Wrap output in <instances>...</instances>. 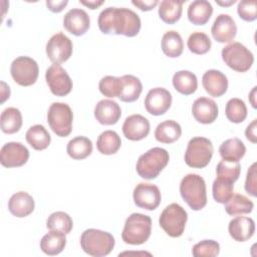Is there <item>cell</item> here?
Instances as JSON below:
<instances>
[{
	"label": "cell",
	"mask_w": 257,
	"mask_h": 257,
	"mask_svg": "<svg viewBox=\"0 0 257 257\" xmlns=\"http://www.w3.org/2000/svg\"><path fill=\"white\" fill-rule=\"evenodd\" d=\"M99 30L104 34L136 36L141 30V18L128 8L107 7L103 9L97 19Z\"/></svg>",
	"instance_id": "cell-1"
},
{
	"label": "cell",
	"mask_w": 257,
	"mask_h": 257,
	"mask_svg": "<svg viewBox=\"0 0 257 257\" xmlns=\"http://www.w3.org/2000/svg\"><path fill=\"white\" fill-rule=\"evenodd\" d=\"M180 194L194 211L202 210L207 204L206 183L198 174H188L182 179Z\"/></svg>",
	"instance_id": "cell-2"
},
{
	"label": "cell",
	"mask_w": 257,
	"mask_h": 257,
	"mask_svg": "<svg viewBox=\"0 0 257 257\" xmlns=\"http://www.w3.org/2000/svg\"><path fill=\"white\" fill-rule=\"evenodd\" d=\"M169 161L170 156L168 151L163 148L155 147L140 156L136 170L141 178L145 180H153L160 175L168 165Z\"/></svg>",
	"instance_id": "cell-3"
},
{
	"label": "cell",
	"mask_w": 257,
	"mask_h": 257,
	"mask_svg": "<svg viewBox=\"0 0 257 257\" xmlns=\"http://www.w3.org/2000/svg\"><path fill=\"white\" fill-rule=\"evenodd\" d=\"M151 233V217L141 213H133L124 222L121 232V239L124 243L130 245H141L148 241Z\"/></svg>",
	"instance_id": "cell-4"
},
{
	"label": "cell",
	"mask_w": 257,
	"mask_h": 257,
	"mask_svg": "<svg viewBox=\"0 0 257 257\" xmlns=\"http://www.w3.org/2000/svg\"><path fill=\"white\" fill-rule=\"evenodd\" d=\"M114 244V238L110 233L98 229H87L80 236L81 249L93 257L108 255L112 251Z\"/></svg>",
	"instance_id": "cell-5"
},
{
	"label": "cell",
	"mask_w": 257,
	"mask_h": 257,
	"mask_svg": "<svg viewBox=\"0 0 257 257\" xmlns=\"http://www.w3.org/2000/svg\"><path fill=\"white\" fill-rule=\"evenodd\" d=\"M214 153L212 142L203 137H195L188 143L185 152V163L195 169L205 168L211 161Z\"/></svg>",
	"instance_id": "cell-6"
},
{
	"label": "cell",
	"mask_w": 257,
	"mask_h": 257,
	"mask_svg": "<svg viewBox=\"0 0 257 257\" xmlns=\"http://www.w3.org/2000/svg\"><path fill=\"white\" fill-rule=\"evenodd\" d=\"M187 220V211L179 204L172 203L161 213L159 224L170 237L177 238L183 235Z\"/></svg>",
	"instance_id": "cell-7"
},
{
	"label": "cell",
	"mask_w": 257,
	"mask_h": 257,
	"mask_svg": "<svg viewBox=\"0 0 257 257\" xmlns=\"http://www.w3.org/2000/svg\"><path fill=\"white\" fill-rule=\"evenodd\" d=\"M73 113L64 102H53L47 111V121L52 132L58 137H67L72 131Z\"/></svg>",
	"instance_id": "cell-8"
},
{
	"label": "cell",
	"mask_w": 257,
	"mask_h": 257,
	"mask_svg": "<svg viewBox=\"0 0 257 257\" xmlns=\"http://www.w3.org/2000/svg\"><path fill=\"white\" fill-rule=\"evenodd\" d=\"M222 59L230 68L238 72L249 70L254 62L253 53L242 43L232 42L221 51Z\"/></svg>",
	"instance_id": "cell-9"
},
{
	"label": "cell",
	"mask_w": 257,
	"mask_h": 257,
	"mask_svg": "<svg viewBox=\"0 0 257 257\" xmlns=\"http://www.w3.org/2000/svg\"><path fill=\"white\" fill-rule=\"evenodd\" d=\"M10 73L16 83L21 86H29L36 82L39 74V67L33 58L19 56L12 61Z\"/></svg>",
	"instance_id": "cell-10"
},
{
	"label": "cell",
	"mask_w": 257,
	"mask_h": 257,
	"mask_svg": "<svg viewBox=\"0 0 257 257\" xmlns=\"http://www.w3.org/2000/svg\"><path fill=\"white\" fill-rule=\"evenodd\" d=\"M72 48V41L62 32H58L47 41L46 54L53 64H60L71 56Z\"/></svg>",
	"instance_id": "cell-11"
},
{
	"label": "cell",
	"mask_w": 257,
	"mask_h": 257,
	"mask_svg": "<svg viewBox=\"0 0 257 257\" xmlns=\"http://www.w3.org/2000/svg\"><path fill=\"white\" fill-rule=\"evenodd\" d=\"M45 79L50 91L56 96H65L72 89V80L59 64H52L45 72Z\"/></svg>",
	"instance_id": "cell-12"
},
{
	"label": "cell",
	"mask_w": 257,
	"mask_h": 257,
	"mask_svg": "<svg viewBox=\"0 0 257 257\" xmlns=\"http://www.w3.org/2000/svg\"><path fill=\"white\" fill-rule=\"evenodd\" d=\"M29 159L28 149L21 143H6L0 151V163L5 168H17L25 165Z\"/></svg>",
	"instance_id": "cell-13"
},
{
	"label": "cell",
	"mask_w": 257,
	"mask_h": 257,
	"mask_svg": "<svg viewBox=\"0 0 257 257\" xmlns=\"http://www.w3.org/2000/svg\"><path fill=\"white\" fill-rule=\"evenodd\" d=\"M135 204L143 209L153 211L161 203L162 196L159 188L154 184L140 183L136 186L133 193Z\"/></svg>",
	"instance_id": "cell-14"
},
{
	"label": "cell",
	"mask_w": 257,
	"mask_h": 257,
	"mask_svg": "<svg viewBox=\"0 0 257 257\" xmlns=\"http://www.w3.org/2000/svg\"><path fill=\"white\" fill-rule=\"evenodd\" d=\"M172 104V94L164 87H155L149 90L145 98V107L153 115H162Z\"/></svg>",
	"instance_id": "cell-15"
},
{
	"label": "cell",
	"mask_w": 257,
	"mask_h": 257,
	"mask_svg": "<svg viewBox=\"0 0 257 257\" xmlns=\"http://www.w3.org/2000/svg\"><path fill=\"white\" fill-rule=\"evenodd\" d=\"M63 26L71 34L80 36L86 33L90 26L88 14L79 8H72L67 11L63 17Z\"/></svg>",
	"instance_id": "cell-16"
},
{
	"label": "cell",
	"mask_w": 257,
	"mask_h": 257,
	"mask_svg": "<svg viewBox=\"0 0 257 257\" xmlns=\"http://www.w3.org/2000/svg\"><path fill=\"white\" fill-rule=\"evenodd\" d=\"M211 33L213 38L220 43L230 42L237 34V26L230 15L220 14L216 17L212 25Z\"/></svg>",
	"instance_id": "cell-17"
},
{
	"label": "cell",
	"mask_w": 257,
	"mask_h": 257,
	"mask_svg": "<svg viewBox=\"0 0 257 257\" xmlns=\"http://www.w3.org/2000/svg\"><path fill=\"white\" fill-rule=\"evenodd\" d=\"M150 121L142 114L127 116L122 124L123 136L130 141H141L150 133Z\"/></svg>",
	"instance_id": "cell-18"
},
{
	"label": "cell",
	"mask_w": 257,
	"mask_h": 257,
	"mask_svg": "<svg viewBox=\"0 0 257 257\" xmlns=\"http://www.w3.org/2000/svg\"><path fill=\"white\" fill-rule=\"evenodd\" d=\"M218 105L209 97H199L192 105V113L198 122L209 124L214 122L218 116Z\"/></svg>",
	"instance_id": "cell-19"
},
{
	"label": "cell",
	"mask_w": 257,
	"mask_h": 257,
	"mask_svg": "<svg viewBox=\"0 0 257 257\" xmlns=\"http://www.w3.org/2000/svg\"><path fill=\"white\" fill-rule=\"evenodd\" d=\"M121 109L118 103L111 99H101L94 106V117L104 125H111L118 121Z\"/></svg>",
	"instance_id": "cell-20"
},
{
	"label": "cell",
	"mask_w": 257,
	"mask_h": 257,
	"mask_svg": "<svg viewBox=\"0 0 257 257\" xmlns=\"http://www.w3.org/2000/svg\"><path fill=\"white\" fill-rule=\"evenodd\" d=\"M202 83L205 90L214 97L222 96L228 89L227 76L217 69L207 70L202 76Z\"/></svg>",
	"instance_id": "cell-21"
},
{
	"label": "cell",
	"mask_w": 257,
	"mask_h": 257,
	"mask_svg": "<svg viewBox=\"0 0 257 257\" xmlns=\"http://www.w3.org/2000/svg\"><path fill=\"white\" fill-rule=\"evenodd\" d=\"M228 231L235 241L245 242L253 236L255 232V222L252 218L238 216L230 221Z\"/></svg>",
	"instance_id": "cell-22"
},
{
	"label": "cell",
	"mask_w": 257,
	"mask_h": 257,
	"mask_svg": "<svg viewBox=\"0 0 257 257\" xmlns=\"http://www.w3.org/2000/svg\"><path fill=\"white\" fill-rule=\"evenodd\" d=\"M35 207L34 200L27 192L20 191L13 194L8 201L9 212L18 218H24L30 215Z\"/></svg>",
	"instance_id": "cell-23"
},
{
	"label": "cell",
	"mask_w": 257,
	"mask_h": 257,
	"mask_svg": "<svg viewBox=\"0 0 257 257\" xmlns=\"http://www.w3.org/2000/svg\"><path fill=\"white\" fill-rule=\"evenodd\" d=\"M143 90L141 80L132 74H125L120 77V90L118 98L123 102L136 101Z\"/></svg>",
	"instance_id": "cell-24"
},
{
	"label": "cell",
	"mask_w": 257,
	"mask_h": 257,
	"mask_svg": "<svg viewBox=\"0 0 257 257\" xmlns=\"http://www.w3.org/2000/svg\"><path fill=\"white\" fill-rule=\"evenodd\" d=\"M188 19L195 25L206 24L213 14V7L207 0H196L188 7Z\"/></svg>",
	"instance_id": "cell-25"
},
{
	"label": "cell",
	"mask_w": 257,
	"mask_h": 257,
	"mask_svg": "<svg viewBox=\"0 0 257 257\" xmlns=\"http://www.w3.org/2000/svg\"><path fill=\"white\" fill-rule=\"evenodd\" d=\"M245 153L246 147L238 138L226 140L219 147V154L222 160L231 163L239 162L244 157Z\"/></svg>",
	"instance_id": "cell-26"
},
{
	"label": "cell",
	"mask_w": 257,
	"mask_h": 257,
	"mask_svg": "<svg viewBox=\"0 0 257 257\" xmlns=\"http://www.w3.org/2000/svg\"><path fill=\"white\" fill-rule=\"evenodd\" d=\"M182 127L176 120L168 119L159 123L155 130V138L162 144H172L180 139Z\"/></svg>",
	"instance_id": "cell-27"
},
{
	"label": "cell",
	"mask_w": 257,
	"mask_h": 257,
	"mask_svg": "<svg viewBox=\"0 0 257 257\" xmlns=\"http://www.w3.org/2000/svg\"><path fill=\"white\" fill-rule=\"evenodd\" d=\"M173 85L184 95L193 94L198 88L197 76L189 70H180L173 75Z\"/></svg>",
	"instance_id": "cell-28"
},
{
	"label": "cell",
	"mask_w": 257,
	"mask_h": 257,
	"mask_svg": "<svg viewBox=\"0 0 257 257\" xmlns=\"http://www.w3.org/2000/svg\"><path fill=\"white\" fill-rule=\"evenodd\" d=\"M65 245V234L56 231H50L40 240V249L42 252L50 256L59 254L64 249Z\"/></svg>",
	"instance_id": "cell-29"
},
{
	"label": "cell",
	"mask_w": 257,
	"mask_h": 257,
	"mask_svg": "<svg viewBox=\"0 0 257 257\" xmlns=\"http://www.w3.org/2000/svg\"><path fill=\"white\" fill-rule=\"evenodd\" d=\"M26 142L36 151H42L48 148L51 137L42 124H34L28 128L25 135Z\"/></svg>",
	"instance_id": "cell-30"
},
{
	"label": "cell",
	"mask_w": 257,
	"mask_h": 257,
	"mask_svg": "<svg viewBox=\"0 0 257 257\" xmlns=\"http://www.w3.org/2000/svg\"><path fill=\"white\" fill-rule=\"evenodd\" d=\"M92 142L83 136H78L70 140L66 147V152L73 160H83L92 153Z\"/></svg>",
	"instance_id": "cell-31"
},
{
	"label": "cell",
	"mask_w": 257,
	"mask_h": 257,
	"mask_svg": "<svg viewBox=\"0 0 257 257\" xmlns=\"http://www.w3.org/2000/svg\"><path fill=\"white\" fill-rule=\"evenodd\" d=\"M1 130L4 134L12 135L17 133L22 126V114L16 107L5 108L0 116Z\"/></svg>",
	"instance_id": "cell-32"
},
{
	"label": "cell",
	"mask_w": 257,
	"mask_h": 257,
	"mask_svg": "<svg viewBox=\"0 0 257 257\" xmlns=\"http://www.w3.org/2000/svg\"><path fill=\"white\" fill-rule=\"evenodd\" d=\"M184 1L164 0L159 5V16L168 24H174L180 20L183 12Z\"/></svg>",
	"instance_id": "cell-33"
},
{
	"label": "cell",
	"mask_w": 257,
	"mask_h": 257,
	"mask_svg": "<svg viewBox=\"0 0 257 257\" xmlns=\"http://www.w3.org/2000/svg\"><path fill=\"white\" fill-rule=\"evenodd\" d=\"M121 145V140L119 136L114 131H104L101 133L96 141V148L98 152L102 155H113L115 154Z\"/></svg>",
	"instance_id": "cell-34"
},
{
	"label": "cell",
	"mask_w": 257,
	"mask_h": 257,
	"mask_svg": "<svg viewBox=\"0 0 257 257\" xmlns=\"http://www.w3.org/2000/svg\"><path fill=\"white\" fill-rule=\"evenodd\" d=\"M184 43L179 32L175 30L167 31L162 38L163 52L172 58L179 57L183 53Z\"/></svg>",
	"instance_id": "cell-35"
},
{
	"label": "cell",
	"mask_w": 257,
	"mask_h": 257,
	"mask_svg": "<svg viewBox=\"0 0 257 257\" xmlns=\"http://www.w3.org/2000/svg\"><path fill=\"white\" fill-rule=\"evenodd\" d=\"M253 208V202L241 194H233L225 203V211L231 216L251 213Z\"/></svg>",
	"instance_id": "cell-36"
},
{
	"label": "cell",
	"mask_w": 257,
	"mask_h": 257,
	"mask_svg": "<svg viewBox=\"0 0 257 257\" xmlns=\"http://www.w3.org/2000/svg\"><path fill=\"white\" fill-rule=\"evenodd\" d=\"M46 227L50 231H56L66 235L72 230L73 222L67 213L57 211L49 215L46 220Z\"/></svg>",
	"instance_id": "cell-37"
},
{
	"label": "cell",
	"mask_w": 257,
	"mask_h": 257,
	"mask_svg": "<svg viewBox=\"0 0 257 257\" xmlns=\"http://www.w3.org/2000/svg\"><path fill=\"white\" fill-rule=\"evenodd\" d=\"M225 113L227 118L234 123H240L247 117V107L245 102L237 97L231 98L226 103Z\"/></svg>",
	"instance_id": "cell-38"
},
{
	"label": "cell",
	"mask_w": 257,
	"mask_h": 257,
	"mask_svg": "<svg viewBox=\"0 0 257 257\" xmlns=\"http://www.w3.org/2000/svg\"><path fill=\"white\" fill-rule=\"evenodd\" d=\"M187 45L191 52L198 55H202L210 50L212 42L206 33L196 31L189 36Z\"/></svg>",
	"instance_id": "cell-39"
},
{
	"label": "cell",
	"mask_w": 257,
	"mask_h": 257,
	"mask_svg": "<svg viewBox=\"0 0 257 257\" xmlns=\"http://www.w3.org/2000/svg\"><path fill=\"white\" fill-rule=\"evenodd\" d=\"M234 191V183L216 178L213 182L212 186V193L213 198L216 202L220 204H225L233 195Z\"/></svg>",
	"instance_id": "cell-40"
},
{
	"label": "cell",
	"mask_w": 257,
	"mask_h": 257,
	"mask_svg": "<svg viewBox=\"0 0 257 257\" xmlns=\"http://www.w3.org/2000/svg\"><path fill=\"white\" fill-rule=\"evenodd\" d=\"M241 172V165L239 162L237 163H231L227 161H220L216 168L217 178L223 179L232 183H235L240 176Z\"/></svg>",
	"instance_id": "cell-41"
},
{
	"label": "cell",
	"mask_w": 257,
	"mask_h": 257,
	"mask_svg": "<svg viewBox=\"0 0 257 257\" xmlns=\"http://www.w3.org/2000/svg\"><path fill=\"white\" fill-rule=\"evenodd\" d=\"M195 257H215L220 253V245L215 240H203L193 246Z\"/></svg>",
	"instance_id": "cell-42"
},
{
	"label": "cell",
	"mask_w": 257,
	"mask_h": 257,
	"mask_svg": "<svg viewBox=\"0 0 257 257\" xmlns=\"http://www.w3.org/2000/svg\"><path fill=\"white\" fill-rule=\"evenodd\" d=\"M99 91L107 97H117L120 90V77L106 75L99 80Z\"/></svg>",
	"instance_id": "cell-43"
},
{
	"label": "cell",
	"mask_w": 257,
	"mask_h": 257,
	"mask_svg": "<svg viewBox=\"0 0 257 257\" xmlns=\"http://www.w3.org/2000/svg\"><path fill=\"white\" fill-rule=\"evenodd\" d=\"M238 15L247 22H252L257 18V3L254 0H243L238 3Z\"/></svg>",
	"instance_id": "cell-44"
},
{
	"label": "cell",
	"mask_w": 257,
	"mask_h": 257,
	"mask_svg": "<svg viewBox=\"0 0 257 257\" xmlns=\"http://www.w3.org/2000/svg\"><path fill=\"white\" fill-rule=\"evenodd\" d=\"M256 185H257V181H256V163H253L247 171V176H246V180H245V191L249 195H251L253 197H256L257 196Z\"/></svg>",
	"instance_id": "cell-45"
},
{
	"label": "cell",
	"mask_w": 257,
	"mask_h": 257,
	"mask_svg": "<svg viewBox=\"0 0 257 257\" xmlns=\"http://www.w3.org/2000/svg\"><path fill=\"white\" fill-rule=\"evenodd\" d=\"M256 131H257V119H253L252 122L250 124H248V126L245 130V136L246 138L253 144H256L257 142V135H256Z\"/></svg>",
	"instance_id": "cell-46"
},
{
	"label": "cell",
	"mask_w": 257,
	"mask_h": 257,
	"mask_svg": "<svg viewBox=\"0 0 257 257\" xmlns=\"http://www.w3.org/2000/svg\"><path fill=\"white\" fill-rule=\"evenodd\" d=\"M132 3L135 6H137L139 9H141L142 11H150L158 5L159 1L158 0H151V1H139V0L136 1V0H134V1H132Z\"/></svg>",
	"instance_id": "cell-47"
},
{
	"label": "cell",
	"mask_w": 257,
	"mask_h": 257,
	"mask_svg": "<svg viewBox=\"0 0 257 257\" xmlns=\"http://www.w3.org/2000/svg\"><path fill=\"white\" fill-rule=\"evenodd\" d=\"M67 3H68L67 0H64V1H46V6L51 12L58 13V12L63 10V8L67 5Z\"/></svg>",
	"instance_id": "cell-48"
},
{
	"label": "cell",
	"mask_w": 257,
	"mask_h": 257,
	"mask_svg": "<svg viewBox=\"0 0 257 257\" xmlns=\"http://www.w3.org/2000/svg\"><path fill=\"white\" fill-rule=\"evenodd\" d=\"M104 1H79V3L87 6L90 9H96L98 6H100L101 4H103Z\"/></svg>",
	"instance_id": "cell-49"
},
{
	"label": "cell",
	"mask_w": 257,
	"mask_h": 257,
	"mask_svg": "<svg viewBox=\"0 0 257 257\" xmlns=\"http://www.w3.org/2000/svg\"><path fill=\"white\" fill-rule=\"evenodd\" d=\"M256 86H254L253 87V89L250 91V93H249V100H250V102H251V104H252V106L254 107V108H256L257 107V105H256V100H255V95H256Z\"/></svg>",
	"instance_id": "cell-50"
},
{
	"label": "cell",
	"mask_w": 257,
	"mask_h": 257,
	"mask_svg": "<svg viewBox=\"0 0 257 257\" xmlns=\"http://www.w3.org/2000/svg\"><path fill=\"white\" fill-rule=\"evenodd\" d=\"M236 2V0H230V1H228V2H223V1H216V3L217 4H219V5H221V6H230V5H232V4H234Z\"/></svg>",
	"instance_id": "cell-51"
}]
</instances>
